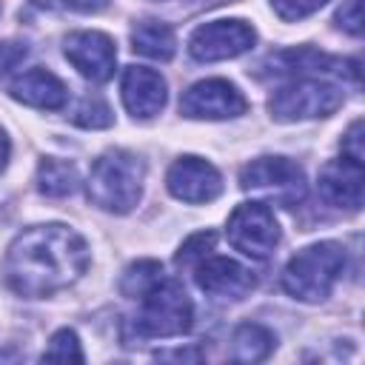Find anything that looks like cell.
<instances>
[{
	"instance_id": "obj_1",
	"label": "cell",
	"mask_w": 365,
	"mask_h": 365,
	"mask_svg": "<svg viewBox=\"0 0 365 365\" xmlns=\"http://www.w3.org/2000/svg\"><path fill=\"white\" fill-rule=\"evenodd\" d=\"M88 245L68 225H34L14 237L6 251V285L29 299L51 297L74 285L88 268Z\"/></svg>"
},
{
	"instance_id": "obj_2",
	"label": "cell",
	"mask_w": 365,
	"mask_h": 365,
	"mask_svg": "<svg viewBox=\"0 0 365 365\" xmlns=\"http://www.w3.org/2000/svg\"><path fill=\"white\" fill-rule=\"evenodd\" d=\"M143 180H145L143 160L131 151L111 148L91 163L86 191L97 208L111 214H125L140 202Z\"/></svg>"
},
{
	"instance_id": "obj_3",
	"label": "cell",
	"mask_w": 365,
	"mask_h": 365,
	"mask_svg": "<svg viewBox=\"0 0 365 365\" xmlns=\"http://www.w3.org/2000/svg\"><path fill=\"white\" fill-rule=\"evenodd\" d=\"M342 271H345V248L339 242L322 240L297 251L288 259L282 271V288L299 302H322L342 277Z\"/></svg>"
},
{
	"instance_id": "obj_4",
	"label": "cell",
	"mask_w": 365,
	"mask_h": 365,
	"mask_svg": "<svg viewBox=\"0 0 365 365\" xmlns=\"http://www.w3.org/2000/svg\"><path fill=\"white\" fill-rule=\"evenodd\" d=\"M194 322V305L177 279H160L148 294L140 297V308L131 319L137 339L180 336Z\"/></svg>"
},
{
	"instance_id": "obj_5",
	"label": "cell",
	"mask_w": 365,
	"mask_h": 365,
	"mask_svg": "<svg viewBox=\"0 0 365 365\" xmlns=\"http://www.w3.org/2000/svg\"><path fill=\"white\" fill-rule=\"evenodd\" d=\"M339 106L342 88L322 77H294L291 83L279 86L268 100V111L279 123L331 117Z\"/></svg>"
},
{
	"instance_id": "obj_6",
	"label": "cell",
	"mask_w": 365,
	"mask_h": 365,
	"mask_svg": "<svg viewBox=\"0 0 365 365\" xmlns=\"http://www.w3.org/2000/svg\"><path fill=\"white\" fill-rule=\"evenodd\" d=\"M242 191L274 200L277 205H297L305 197V174L288 157H257L240 171Z\"/></svg>"
},
{
	"instance_id": "obj_7",
	"label": "cell",
	"mask_w": 365,
	"mask_h": 365,
	"mask_svg": "<svg viewBox=\"0 0 365 365\" xmlns=\"http://www.w3.org/2000/svg\"><path fill=\"white\" fill-rule=\"evenodd\" d=\"M225 237L240 254L251 259H268L279 242V225L265 202H240L228 217Z\"/></svg>"
},
{
	"instance_id": "obj_8",
	"label": "cell",
	"mask_w": 365,
	"mask_h": 365,
	"mask_svg": "<svg viewBox=\"0 0 365 365\" xmlns=\"http://www.w3.org/2000/svg\"><path fill=\"white\" fill-rule=\"evenodd\" d=\"M257 43V31L251 23L231 17V20H211L194 29L188 37V54L200 63H217L245 54Z\"/></svg>"
},
{
	"instance_id": "obj_9",
	"label": "cell",
	"mask_w": 365,
	"mask_h": 365,
	"mask_svg": "<svg viewBox=\"0 0 365 365\" xmlns=\"http://www.w3.org/2000/svg\"><path fill=\"white\" fill-rule=\"evenodd\" d=\"M245 108L248 100L242 97V91L220 77L200 80L188 86L180 97V114L191 120H228L245 114Z\"/></svg>"
},
{
	"instance_id": "obj_10",
	"label": "cell",
	"mask_w": 365,
	"mask_h": 365,
	"mask_svg": "<svg viewBox=\"0 0 365 365\" xmlns=\"http://www.w3.org/2000/svg\"><path fill=\"white\" fill-rule=\"evenodd\" d=\"M66 60L91 83L111 80L117 68V48L106 31H74L66 37Z\"/></svg>"
},
{
	"instance_id": "obj_11",
	"label": "cell",
	"mask_w": 365,
	"mask_h": 365,
	"mask_svg": "<svg viewBox=\"0 0 365 365\" xmlns=\"http://www.w3.org/2000/svg\"><path fill=\"white\" fill-rule=\"evenodd\" d=\"M165 185L177 200L197 205V202H211L220 197L222 177L208 160L185 154V157L171 163V168L165 174Z\"/></svg>"
},
{
	"instance_id": "obj_12",
	"label": "cell",
	"mask_w": 365,
	"mask_h": 365,
	"mask_svg": "<svg viewBox=\"0 0 365 365\" xmlns=\"http://www.w3.org/2000/svg\"><path fill=\"white\" fill-rule=\"evenodd\" d=\"M194 279L208 297H217V299H245L257 285L254 274L245 265L228 257H211V254L194 265Z\"/></svg>"
},
{
	"instance_id": "obj_13",
	"label": "cell",
	"mask_w": 365,
	"mask_h": 365,
	"mask_svg": "<svg viewBox=\"0 0 365 365\" xmlns=\"http://www.w3.org/2000/svg\"><path fill=\"white\" fill-rule=\"evenodd\" d=\"M317 188H319V197H322L328 205L356 211V208L362 205V188H365L362 163H354V160H348V157L328 160V163L319 168Z\"/></svg>"
},
{
	"instance_id": "obj_14",
	"label": "cell",
	"mask_w": 365,
	"mask_h": 365,
	"mask_svg": "<svg viewBox=\"0 0 365 365\" xmlns=\"http://www.w3.org/2000/svg\"><path fill=\"white\" fill-rule=\"evenodd\" d=\"M120 94H123V103H125L128 114L140 117V120H148V117L160 114L163 106H165V97H168L163 74L154 71V68H145V66H128L123 71Z\"/></svg>"
},
{
	"instance_id": "obj_15",
	"label": "cell",
	"mask_w": 365,
	"mask_h": 365,
	"mask_svg": "<svg viewBox=\"0 0 365 365\" xmlns=\"http://www.w3.org/2000/svg\"><path fill=\"white\" fill-rule=\"evenodd\" d=\"M11 97L31 106V108H46V111H57L66 106L68 91L63 86L60 77H54L46 68H29L23 71L14 83H11Z\"/></svg>"
},
{
	"instance_id": "obj_16",
	"label": "cell",
	"mask_w": 365,
	"mask_h": 365,
	"mask_svg": "<svg viewBox=\"0 0 365 365\" xmlns=\"http://www.w3.org/2000/svg\"><path fill=\"white\" fill-rule=\"evenodd\" d=\"M131 48L151 57V60H171L174 51H177V37H174V29L168 23H160V20H143L134 26L131 31Z\"/></svg>"
},
{
	"instance_id": "obj_17",
	"label": "cell",
	"mask_w": 365,
	"mask_h": 365,
	"mask_svg": "<svg viewBox=\"0 0 365 365\" xmlns=\"http://www.w3.org/2000/svg\"><path fill=\"white\" fill-rule=\"evenodd\" d=\"M274 345H277V336L265 325L245 322L231 336V359H237V362H259L274 351Z\"/></svg>"
},
{
	"instance_id": "obj_18",
	"label": "cell",
	"mask_w": 365,
	"mask_h": 365,
	"mask_svg": "<svg viewBox=\"0 0 365 365\" xmlns=\"http://www.w3.org/2000/svg\"><path fill=\"white\" fill-rule=\"evenodd\" d=\"M37 188L46 197H68L77 188V168L66 160L46 157L37 165Z\"/></svg>"
},
{
	"instance_id": "obj_19",
	"label": "cell",
	"mask_w": 365,
	"mask_h": 365,
	"mask_svg": "<svg viewBox=\"0 0 365 365\" xmlns=\"http://www.w3.org/2000/svg\"><path fill=\"white\" fill-rule=\"evenodd\" d=\"M160 279H163V265L157 259H137L125 268V274L120 279V294L128 297V299H140Z\"/></svg>"
},
{
	"instance_id": "obj_20",
	"label": "cell",
	"mask_w": 365,
	"mask_h": 365,
	"mask_svg": "<svg viewBox=\"0 0 365 365\" xmlns=\"http://www.w3.org/2000/svg\"><path fill=\"white\" fill-rule=\"evenodd\" d=\"M43 359L48 362H83V348H80V339L71 328H60L51 339H48V348L43 351Z\"/></svg>"
},
{
	"instance_id": "obj_21",
	"label": "cell",
	"mask_w": 365,
	"mask_h": 365,
	"mask_svg": "<svg viewBox=\"0 0 365 365\" xmlns=\"http://www.w3.org/2000/svg\"><path fill=\"white\" fill-rule=\"evenodd\" d=\"M214 242H217V234H214V231H197V234H191V237L180 245L174 262H177L180 268L197 265L202 257H208V254L214 251Z\"/></svg>"
},
{
	"instance_id": "obj_22",
	"label": "cell",
	"mask_w": 365,
	"mask_h": 365,
	"mask_svg": "<svg viewBox=\"0 0 365 365\" xmlns=\"http://www.w3.org/2000/svg\"><path fill=\"white\" fill-rule=\"evenodd\" d=\"M74 123L83 125V128H108L114 123V114L111 108L106 106V100L100 97H86L80 103V108L74 111Z\"/></svg>"
},
{
	"instance_id": "obj_23",
	"label": "cell",
	"mask_w": 365,
	"mask_h": 365,
	"mask_svg": "<svg viewBox=\"0 0 365 365\" xmlns=\"http://www.w3.org/2000/svg\"><path fill=\"white\" fill-rule=\"evenodd\" d=\"M325 3H328V0H271L277 17H279V20H288V23H297V20H302V17L314 14V11H319Z\"/></svg>"
},
{
	"instance_id": "obj_24",
	"label": "cell",
	"mask_w": 365,
	"mask_h": 365,
	"mask_svg": "<svg viewBox=\"0 0 365 365\" xmlns=\"http://www.w3.org/2000/svg\"><path fill=\"white\" fill-rule=\"evenodd\" d=\"M359 6H362V0H345L339 6V11H336V23L354 37L362 34V11H359Z\"/></svg>"
},
{
	"instance_id": "obj_25",
	"label": "cell",
	"mask_w": 365,
	"mask_h": 365,
	"mask_svg": "<svg viewBox=\"0 0 365 365\" xmlns=\"http://www.w3.org/2000/svg\"><path fill=\"white\" fill-rule=\"evenodd\" d=\"M342 157L362 163V120H354L348 134L342 137Z\"/></svg>"
},
{
	"instance_id": "obj_26",
	"label": "cell",
	"mask_w": 365,
	"mask_h": 365,
	"mask_svg": "<svg viewBox=\"0 0 365 365\" xmlns=\"http://www.w3.org/2000/svg\"><path fill=\"white\" fill-rule=\"evenodd\" d=\"M63 3L74 11H103L108 6V0H63Z\"/></svg>"
},
{
	"instance_id": "obj_27",
	"label": "cell",
	"mask_w": 365,
	"mask_h": 365,
	"mask_svg": "<svg viewBox=\"0 0 365 365\" xmlns=\"http://www.w3.org/2000/svg\"><path fill=\"white\" fill-rule=\"evenodd\" d=\"M6 160H9V137H6V131L0 128V171L6 168Z\"/></svg>"
},
{
	"instance_id": "obj_28",
	"label": "cell",
	"mask_w": 365,
	"mask_h": 365,
	"mask_svg": "<svg viewBox=\"0 0 365 365\" xmlns=\"http://www.w3.org/2000/svg\"><path fill=\"white\" fill-rule=\"evenodd\" d=\"M202 6H217V3H225V0H200Z\"/></svg>"
}]
</instances>
